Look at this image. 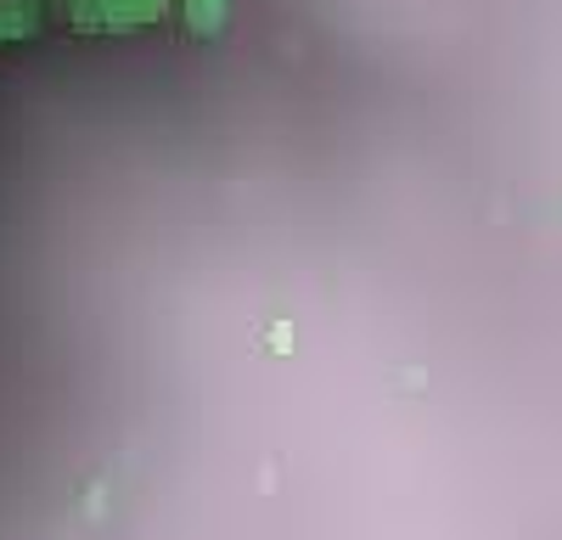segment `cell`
I'll return each mask as SVG.
<instances>
[{"label": "cell", "instance_id": "6da1fadb", "mask_svg": "<svg viewBox=\"0 0 562 540\" xmlns=\"http://www.w3.org/2000/svg\"><path fill=\"white\" fill-rule=\"evenodd\" d=\"M220 18H225V0H192V29L214 34V29H220Z\"/></svg>", "mask_w": 562, "mask_h": 540}]
</instances>
